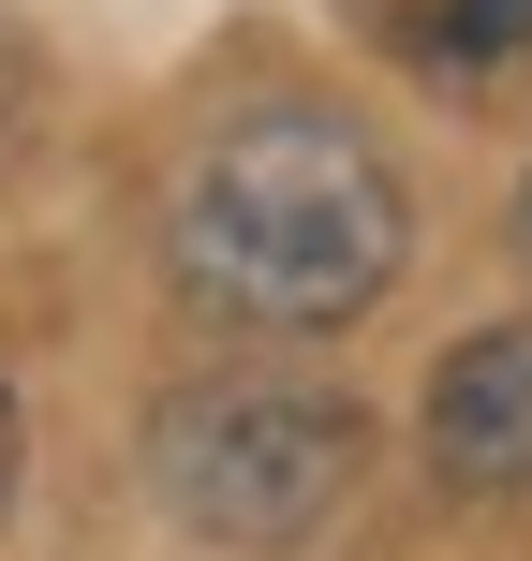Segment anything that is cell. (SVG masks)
Masks as SVG:
<instances>
[{
	"instance_id": "6da1fadb",
	"label": "cell",
	"mask_w": 532,
	"mask_h": 561,
	"mask_svg": "<svg viewBox=\"0 0 532 561\" xmlns=\"http://www.w3.org/2000/svg\"><path fill=\"white\" fill-rule=\"evenodd\" d=\"M163 252H178V296L223 310V325H355L399 266H415V207H399L385 148L355 118H310V104H267L178 178L163 207Z\"/></svg>"
},
{
	"instance_id": "7a4b0ae2",
	"label": "cell",
	"mask_w": 532,
	"mask_h": 561,
	"mask_svg": "<svg viewBox=\"0 0 532 561\" xmlns=\"http://www.w3.org/2000/svg\"><path fill=\"white\" fill-rule=\"evenodd\" d=\"M370 473V414L326 385H178L148 414V488L193 547H310Z\"/></svg>"
},
{
	"instance_id": "3957f363",
	"label": "cell",
	"mask_w": 532,
	"mask_h": 561,
	"mask_svg": "<svg viewBox=\"0 0 532 561\" xmlns=\"http://www.w3.org/2000/svg\"><path fill=\"white\" fill-rule=\"evenodd\" d=\"M429 473H444L459 503L532 488V325H474L429 369Z\"/></svg>"
},
{
	"instance_id": "277c9868",
	"label": "cell",
	"mask_w": 532,
	"mask_h": 561,
	"mask_svg": "<svg viewBox=\"0 0 532 561\" xmlns=\"http://www.w3.org/2000/svg\"><path fill=\"white\" fill-rule=\"evenodd\" d=\"M444 30H459V59H518L532 45V0H444Z\"/></svg>"
},
{
	"instance_id": "5b68a950",
	"label": "cell",
	"mask_w": 532,
	"mask_h": 561,
	"mask_svg": "<svg viewBox=\"0 0 532 561\" xmlns=\"http://www.w3.org/2000/svg\"><path fill=\"white\" fill-rule=\"evenodd\" d=\"M15 444L30 428H15V369H0V503H15Z\"/></svg>"
},
{
	"instance_id": "8992f818",
	"label": "cell",
	"mask_w": 532,
	"mask_h": 561,
	"mask_svg": "<svg viewBox=\"0 0 532 561\" xmlns=\"http://www.w3.org/2000/svg\"><path fill=\"white\" fill-rule=\"evenodd\" d=\"M518 266H532V178H518Z\"/></svg>"
},
{
	"instance_id": "52a82bcc",
	"label": "cell",
	"mask_w": 532,
	"mask_h": 561,
	"mask_svg": "<svg viewBox=\"0 0 532 561\" xmlns=\"http://www.w3.org/2000/svg\"><path fill=\"white\" fill-rule=\"evenodd\" d=\"M0 118H15V45H0Z\"/></svg>"
}]
</instances>
